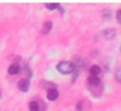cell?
I'll use <instances>...</instances> for the list:
<instances>
[{
	"label": "cell",
	"instance_id": "obj_12",
	"mask_svg": "<svg viewBox=\"0 0 121 111\" xmlns=\"http://www.w3.org/2000/svg\"><path fill=\"white\" fill-rule=\"evenodd\" d=\"M115 79L121 84V67L118 68L115 71Z\"/></svg>",
	"mask_w": 121,
	"mask_h": 111
},
{
	"label": "cell",
	"instance_id": "obj_8",
	"mask_svg": "<svg viewBox=\"0 0 121 111\" xmlns=\"http://www.w3.org/2000/svg\"><path fill=\"white\" fill-rule=\"evenodd\" d=\"M20 66L19 65H17V64H12V65H10L9 67V69H8V71H9V74H17L19 71H20Z\"/></svg>",
	"mask_w": 121,
	"mask_h": 111
},
{
	"label": "cell",
	"instance_id": "obj_1",
	"mask_svg": "<svg viewBox=\"0 0 121 111\" xmlns=\"http://www.w3.org/2000/svg\"><path fill=\"white\" fill-rule=\"evenodd\" d=\"M56 69L58 71H60L62 74H70L74 72L76 69V65L70 61H60L57 64Z\"/></svg>",
	"mask_w": 121,
	"mask_h": 111
},
{
	"label": "cell",
	"instance_id": "obj_14",
	"mask_svg": "<svg viewBox=\"0 0 121 111\" xmlns=\"http://www.w3.org/2000/svg\"><path fill=\"white\" fill-rule=\"evenodd\" d=\"M76 108H77L78 110H81V109H82V101H79V102L77 103Z\"/></svg>",
	"mask_w": 121,
	"mask_h": 111
},
{
	"label": "cell",
	"instance_id": "obj_10",
	"mask_svg": "<svg viewBox=\"0 0 121 111\" xmlns=\"http://www.w3.org/2000/svg\"><path fill=\"white\" fill-rule=\"evenodd\" d=\"M28 108H29V111H40L39 104H38V103L35 102V101H31V102L28 103Z\"/></svg>",
	"mask_w": 121,
	"mask_h": 111
},
{
	"label": "cell",
	"instance_id": "obj_16",
	"mask_svg": "<svg viewBox=\"0 0 121 111\" xmlns=\"http://www.w3.org/2000/svg\"><path fill=\"white\" fill-rule=\"evenodd\" d=\"M120 52H121V45H120Z\"/></svg>",
	"mask_w": 121,
	"mask_h": 111
},
{
	"label": "cell",
	"instance_id": "obj_5",
	"mask_svg": "<svg viewBox=\"0 0 121 111\" xmlns=\"http://www.w3.org/2000/svg\"><path fill=\"white\" fill-rule=\"evenodd\" d=\"M44 6L46 7L47 9L49 10H54V9H59L60 11V14L62 15L64 13V9L61 8V5L60 3H45Z\"/></svg>",
	"mask_w": 121,
	"mask_h": 111
},
{
	"label": "cell",
	"instance_id": "obj_7",
	"mask_svg": "<svg viewBox=\"0 0 121 111\" xmlns=\"http://www.w3.org/2000/svg\"><path fill=\"white\" fill-rule=\"evenodd\" d=\"M87 80H88V83L94 87H97L100 84V79L95 75H90Z\"/></svg>",
	"mask_w": 121,
	"mask_h": 111
},
{
	"label": "cell",
	"instance_id": "obj_9",
	"mask_svg": "<svg viewBox=\"0 0 121 111\" xmlns=\"http://www.w3.org/2000/svg\"><path fill=\"white\" fill-rule=\"evenodd\" d=\"M89 71H90L91 75H95L96 76L101 71V69H100V67L98 65H92L90 67V69H89Z\"/></svg>",
	"mask_w": 121,
	"mask_h": 111
},
{
	"label": "cell",
	"instance_id": "obj_11",
	"mask_svg": "<svg viewBox=\"0 0 121 111\" xmlns=\"http://www.w3.org/2000/svg\"><path fill=\"white\" fill-rule=\"evenodd\" d=\"M101 14H102V16H103L104 18H106V19H111V18H112V10L109 9V8H104V9L101 11Z\"/></svg>",
	"mask_w": 121,
	"mask_h": 111
},
{
	"label": "cell",
	"instance_id": "obj_15",
	"mask_svg": "<svg viewBox=\"0 0 121 111\" xmlns=\"http://www.w3.org/2000/svg\"><path fill=\"white\" fill-rule=\"evenodd\" d=\"M2 97V94H1V90H0V98Z\"/></svg>",
	"mask_w": 121,
	"mask_h": 111
},
{
	"label": "cell",
	"instance_id": "obj_13",
	"mask_svg": "<svg viewBox=\"0 0 121 111\" xmlns=\"http://www.w3.org/2000/svg\"><path fill=\"white\" fill-rule=\"evenodd\" d=\"M116 21H117L119 24H121V8L118 9L117 12H116Z\"/></svg>",
	"mask_w": 121,
	"mask_h": 111
},
{
	"label": "cell",
	"instance_id": "obj_4",
	"mask_svg": "<svg viewBox=\"0 0 121 111\" xmlns=\"http://www.w3.org/2000/svg\"><path fill=\"white\" fill-rule=\"evenodd\" d=\"M58 97H59V91L57 90V88L52 87V88H48V89H47L46 98H47L49 101H55Z\"/></svg>",
	"mask_w": 121,
	"mask_h": 111
},
{
	"label": "cell",
	"instance_id": "obj_3",
	"mask_svg": "<svg viewBox=\"0 0 121 111\" xmlns=\"http://www.w3.org/2000/svg\"><path fill=\"white\" fill-rule=\"evenodd\" d=\"M102 33H103V36H104V38H105L106 40H112V39L115 37V35H116L115 29L112 28V27L104 29V30L102 31Z\"/></svg>",
	"mask_w": 121,
	"mask_h": 111
},
{
	"label": "cell",
	"instance_id": "obj_2",
	"mask_svg": "<svg viewBox=\"0 0 121 111\" xmlns=\"http://www.w3.org/2000/svg\"><path fill=\"white\" fill-rule=\"evenodd\" d=\"M17 87H18L19 90H21L22 92H27L28 87H29V80L28 79H21L18 82Z\"/></svg>",
	"mask_w": 121,
	"mask_h": 111
},
{
	"label": "cell",
	"instance_id": "obj_6",
	"mask_svg": "<svg viewBox=\"0 0 121 111\" xmlns=\"http://www.w3.org/2000/svg\"><path fill=\"white\" fill-rule=\"evenodd\" d=\"M53 27V23L50 22V21H47V22H44L43 24V26H42V29H41V32L43 34H47L51 31Z\"/></svg>",
	"mask_w": 121,
	"mask_h": 111
}]
</instances>
